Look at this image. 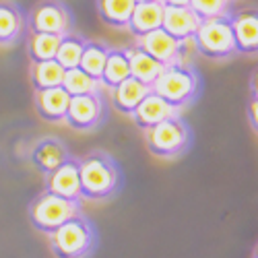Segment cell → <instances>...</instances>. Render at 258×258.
Returning <instances> with one entry per match:
<instances>
[{
	"label": "cell",
	"instance_id": "obj_1",
	"mask_svg": "<svg viewBox=\"0 0 258 258\" xmlns=\"http://www.w3.org/2000/svg\"><path fill=\"white\" fill-rule=\"evenodd\" d=\"M79 176H81V197L89 201H101L112 197L120 186V171L114 159L95 151L79 159Z\"/></svg>",
	"mask_w": 258,
	"mask_h": 258
},
{
	"label": "cell",
	"instance_id": "obj_2",
	"mask_svg": "<svg viewBox=\"0 0 258 258\" xmlns=\"http://www.w3.org/2000/svg\"><path fill=\"white\" fill-rule=\"evenodd\" d=\"M201 89V77L192 64H174L165 67L159 79L151 85V91L167 101L171 107L182 110L197 97Z\"/></svg>",
	"mask_w": 258,
	"mask_h": 258
},
{
	"label": "cell",
	"instance_id": "obj_3",
	"mask_svg": "<svg viewBox=\"0 0 258 258\" xmlns=\"http://www.w3.org/2000/svg\"><path fill=\"white\" fill-rule=\"evenodd\" d=\"M192 44L201 56L209 60L221 62L233 58L238 54V46H235V35L231 27V15L201 21L195 37H192Z\"/></svg>",
	"mask_w": 258,
	"mask_h": 258
},
{
	"label": "cell",
	"instance_id": "obj_4",
	"mask_svg": "<svg viewBox=\"0 0 258 258\" xmlns=\"http://www.w3.org/2000/svg\"><path fill=\"white\" fill-rule=\"evenodd\" d=\"M145 145L151 155L159 159H174L188 151L190 128L182 116H174L145 131Z\"/></svg>",
	"mask_w": 258,
	"mask_h": 258
},
{
	"label": "cell",
	"instance_id": "obj_5",
	"mask_svg": "<svg viewBox=\"0 0 258 258\" xmlns=\"http://www.w3.org/2000/svg\"><path fill=\"white\" fill-rule=\"evenodd\" d=\"M50 246L58 258H83L93 246V229L87 219L77 215L50 233Z\"/></svg>",
	"mask_w": 258,
	"mask_h": 258
},
{
	"label": "cell",
	"instance_id": "obj_6",
	"mask_svg": "<svg viewBox=\"0 0 258 258\" xmlns=\"http://www.w3.org/2000/svg\"><path fill=\"white\" fill-rule=\"evenodd\" d=\"M79 215V203L56 197L52 192H44L41 197H37L29 209L31 223L44 233L56 231L62 223H67L69 219Z\"/></svg>",
	"mask_w": 258,
	"mask_h": 258
},
{
	"label": "cell",
	"instance_id": "obj_7",
	"mask_svg": "<svg viewBox=\"0 0 258 258\" xmlns=\"http://www.w3.org/2000/svg\"><path fill=\"white\" fill-rule=\"evenodd\" d=\"M137 48H141L151 58L161 62L163 67L188 64V60H186V41L174 39L163 29H155V31L147 33L143 37H137Z\"/></svg>",
	"mask_w": 258,
	"mask_h": 258
},
{
	"label": "cell",
	"instance_id": "obj_8",
	"mask_svg": "<svg viewBox=\"0 0 258 258\" xmlns=\"http://www.w3.org/2000/svg\"><path fill=\"white\" fill-rule=\"evenodd\" d=\"M31 31L41 33H54V35H67L73 27V17L69 7L62 0H41L35 5L29 17Z\"/></svg>",
	"mask_w": 258,
	"mask_h": 258
},
{
	"label": "cell",
	"instance_id": "obj_9",
	"mask_svg": "<svg viewBox=\"0 0 258 258\" xmlns=\"http://www.w3.org/2000/svg\"><path fill=\"white\" fill-rule=\"evenodd\" d=\"M103 120V99L101 93L93 95H75L69 101V110H67V122L75 131H93L95 126Z\"/></svg>",
	"mask_w": 258,
	"mask_h": 258
},
{
	"label": "cell",
	"instance_id": "obj_10",
	"mask_svg": "<svg viewBox=\"0 0 258 258\" xmlns=\"http://www.w3.org/2000/svg\"><path fill=\"white\" fill-rule=\"evenodd\" d=\"M46 190L56 197L69 199V201H81V176H79V159H67L58 169L48 174Z\"/></svg>",
	"mask_w": 258,
	"mask_h": 258
},
{
	"label": "cell",
	"instance_id": "obj_11",
	"mask_svg": "<svg viewBox=\"0 0 258 258\" xmlns=\"http://www.w3.org/2000/svg\"><path fill=\"white\" fill-rule=\"evenodd\" d=\"M231 27L238 54H258V9L231 13Z\"/></svg>",
	"mask_w": 258,
	"mask_h": 258
},
{
	"label": "cell",
	"instance_id": "obj_12",
	"mask_svg": "<svg viewBox=\"0 0 258 258\" xmlns=\"http://www.w3.org/2000/svg\"><path fill=\"white\" fill-rule=\"evenodd\" d=\"M201 19L188 7H163V23L161 29L167 31L178 41H192Z\"/></svg>",
	"mask_w": 258,
	"mask_h": 258
},
{
	"label": "cell",
	"instance_id": "obj_13",
	"mask_svg": "<svg viewBox=\"0 0 258 258\" xmlns=\"http://www.w3.org/2000/svg\"><path fill=\"white\" fill-rule=\"evenodd\" d=\"M174 116H180V110L171 107L167 101H163L159 95H155L151 91L139 103V107L133 114V120L141 131H149V128H153V126L161 124L163 120H169Z\"/></svg>",
	"mask_w": 258,
	"mask_h": 258
},
{
	"label": "cell",
	"instance_id": "obj_14",
	"mask_svg": "<svg viewBox=\"0 0 258 258\" xmlns=\"http://www.w3.org/2000/svg\"><path fill=\"white\" fill-rule=\"evenodd\" d=\"M71 95L64 91V87H52V89H41L35 91V110L41 120L46 122H64L69 110Z\"/></svg>",
	"mask_w": 258,
	"mask_h": 258
},
{
	"label": "cell",
	"instance_id": "obj_15",
	"mask_svg": "<svg viewBox=\"0 0 258 258\" xmlns=\"http://www.w3.org/2000/svg\"><path fill=\"white\" fill-rule=\"evenodd\" d=\"M69 159V151L67 147L62 145V141L58 139H41L31 151V163L35 165V169H39L41 174H52L54 169H58L64 161Z\"/></svg>",
	"mask_w": 258,
	"mask_h": 258
},
{
	"label": "cell",
	"instance_id": "obj_16",
	"mask_svg": "<svg viewBox=\"0 0 258 258\" xmlns=\"http://www.w3.org/2000/svg\"><path fill=\"white\" fill-rule=\"evenodd\" d=\"M161 23H163V5L159 0H153V3H137L126 29L135 37H143L155 29H161Z\"/></svg>",
	"mask_w": 258,
	"mask_h": 258
},
{
	"label": "cell",
	"instance_id": "obj_17",
	"mask_svg": "<svg viewBox=\"0 0 258 258\" xmlns=\"http://www.w3.org/2000/svg\"><path fill=\"white\" fill-rule=\"evenodd\" d=\"M151 93V87H147L145 83L128 77L126 81H122L116 89H112V105L120 114L133 116L135 110L139 107V103Z\"/></svg>",
	"mask_w": 258,
	"mask_h": 258
},
{
	"label": "cell",
	"instance_id": "obj_18",
	"mask_svg": "<svg viewBox=\"0 0 258 258\" xmlns=\"http://www.w3.org/2000/svg\"><path fill=\"white\" fill-rule=\"evenodd\" d=\"M126 54H128V62H131V77L145 83L147 87H151V85L159 79V75L165 71V67L161 62H157L155 58H151L147 52H143L137 46L126 48Z\"/></svg>",
	"mask_w": 258,
	"mask_h": 258
},
{
	"label": "cell",
	"instance_id": "obj_19",
	"mask_svg": "<svg viewBox=\"0 0 258 258\" xmlns=\"http://www.w3.org/2000/svg\"><path fill=\"white\" fill-rule=\"evenodd\" d=\"M128 77H131V62H128L126 48H110L105 67H103V75H101V81H99L101 87L112 91Z\"/></svg>",
	"mask_w": 258,
	"mask_h": 258
},
{
	"label": "cell",
	"instance_id": "obj_20",
	"mask_svg": "<svg viewBox=\"0 0 258 258\" xmlns=\"http://www.w3.org/2000/svg\"><path fill=\"white\" fill-rule=\"evenodd\" d=\"M135 0H97L99 19L107 27L126 29L135 11Z\"/></svg>",
	"mask_w": 258,
	"mask_h": 258
},
{
	"label": "cell",
	"instance_id": "obj_21",
	"mask_svg": "<svg viewBox=\"0 0 258 258\" xmlns=\"http://www.w3.org/2000/svg\"><path fill=\"white\" fill-rule=\"evenodd\" d=\"M23 31V13L9 0L0 3V46H11Z\"/></svg>",
	"mask_w": 258,
	"mask_h": 258
},
{
	"label": "cell",
	"instance_id": "obj_22",
	"mask_svg": "<svg viewBox=\"0 0 258 258\" xmlns=\"http://www.w3.org/2000/svg\"><path fill=\"white\" fill-rule=\"evenodd\" d=\"M64 73H67V71H64L56 60L33 62V67H31V83H33V89H35V91H41V89L62 87Z\"/></svg>",
	"mask_w": 258,
	"mask_h": 258
},
{
	"label": "cell",
	"instance_id": "obj_23",
	"mask_svg": "<svg viewBox=\"0 0 258 258\" xmlns=\"http://www.w3.org/2000/svg\"><path fill=\"white\" fill-rule=\"evenodd\" d=\"M107 52H110V48L101 44V41H85V50L79 62V69L83 73H87L89 77H93L95 81H101Z\"/></svg>",
	"mask_w": 258,
	"mask_h": 258
},
{
	"label": "cell",
	"instance_id": "obj_24",
	"mask_svg": "<svg viewBox=\"0 0 258 258\" xmlns=\"http://www.w3.org/2000/svg\"><path fill=\"white\" fill-rule=\"evenodd\" d=\"M85 41L75 33H67L60 37V46H58V52H56V62L64 71H71V69H79V62H81V56H83V50H85Z\"/></svg>",
	"mask_w": 258,
	"mask_h": 258
},
{
	"label": "cell",
	"instance_id": "obj_25",
	"mask_svg": "<svg viewBox=\"0 0 258 258\" xmlns=\"http://www.w3.org/2000/svg\"><path fill=\"white\" fill-rule=\"evenodd\" d=\"M60 37L54 33H41V31H31L29 35V58L31 62H48L56 58Z\"/></svg>",
	"mask_w": 258,
	"mask_h": 258
},
{
	"label": "cell",
	"instance_id": "obj_26",
	"mask_svg": "<svg viewBox=\"0 0 258 258\" xmlns=\"http://www.w3.org/2000/svg\"><path fill=\"white\" fill-rule=\"evenodd\" d=\"M62 87L71 97H75V95H93V93H99L101 83L95 81L93 77H89L87 73H83L81 69H71V71L64 73Z\"/></svg>",
	"mask_w": 258,
	"mask_h": 258
},
{
	"label": "cell",
	"instance_id": "obj_27",
	"mask_svg": "<svg viewBox=\"0 0 258 258\" xmlns=\"http://www.w3.org/2000/svg\"><path fill=\"white\" fill-rule=\"evenodd\" d=\"M231 5H233V0H190L188 9L201 21H205V19L231 15Z\"/></svg>",
	"mask_w": 258,
	"mask_h": 258
},
{
	"label": "cell",
	"instance_id": "obj_28",
	"mask_svg": "<svg viewBox=\"0 0 258 258\" xmlns=\"http://www.w3.org/2000/svg\"><path fill=\"white\" fill-rule=\"evenodd\" d=\"M248 120L250 126L254 128V133L258 135V99H250L248 103Z\"/></svg>",
	"mask_w": 258,
	"mask_h": 258
},
{
	"label": "cell",
	"instance_id": "obj_29",
	"mask_svg": "<svg viewBox=\"0 0 258 258\" xmlns=\"http://www.w3.org/2000/svg\"><path fill=\"white\" fill-rule=\"evenodd\" d=\"M250 93H252V99H258V69H256V71H254V75H252Z\"/></svg>",
	"mask_w": 258,
	"mask_h": 258
},
{
	"label": "cell",
	"instance_id": "obj_30",
	"mask_svg": "<svg viewBox=\"0 0 258 258\" xmlns=\"http://www.w3.org/2000/svg\"><path fill=\"white\" fill-rule=\"evenodd\" d=\"M163 7H188L190 0H161Z\"/></svg>",
	"mask_w": 258,
	"mask_h": 258
},
{
	"label": "cell",
	"instance_id": "obj_31",
	"mask_svg": "<svg viewBox=\"0 0 258 258\" xmlns=\"http://www.w3.org/2000/svg\"><path fill=\"white\" fill-rule=\"evenodd\" d=\"M135 3H153V0H135ZM161 3V0H159Z\"/></svg>",
	"mask_w": 258,
	"mask_h": 258
},
{
	"label": "cell",
	"instance_id": "obj_32",
	"mask_svg": "<svg viewBox=\"0 0 258 258\" xmlns=\"http://www.w3.org/2000/svg\"><path fill=\"white\" fill-rule=\"evenodd\" d=\"M254 258H258V248H256V252H254Z\"/></svg>",
	"mask_w": 258,
	"mask_h": 258
}]
</instances>
